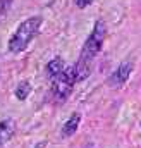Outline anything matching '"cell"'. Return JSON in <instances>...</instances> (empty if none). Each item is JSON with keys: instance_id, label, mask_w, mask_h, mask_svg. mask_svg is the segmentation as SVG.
<instances>
[{"instance_id": "cell-1", "label": "cell", "mask_w": 141, "mask_h": 148, "mask_svg": "<svg viewBox=\"0 0 141 148\" xmlns=\"http://www.w3.org/2000/svg\"><path fill=\"white\" fill-rule=\"evenodd\" d=\"M105 33H107L105 23H103V21H97L95 26H93L91 35H90L88 40L84 41V47H83V50H81V55H79L77 64L74 66V67H76V79H77V81H83V79H86V77L90 76L93 60H95V57L98 55V52H100L102 47H103Z\"/></svg>"}, {"instance_id": "cell-2", "label": "cell", "mask_w": 141, "mask_h": 148, "mask_svg": "<svg viewBox=\"0 0 141 148\" xmlns=\"http://www.w3.org/2000/svg\"><path fill=\"white\" fill-rule=\"evenodd\" d=\"M40 26H41V17H40V16H33V17L26 19L24 23H21L19 28L16 29L14 36L9 40V50H10L12 53L23 52V50L29 45V41L36 36Z\"/></svg>"}, {"instance_id": "cell-3", "label": "cell", "mask_w": 141, "mask_h": 148, "mask_svg": "<svg viewBox=\"0 0 141 148\" xmlns=\"http://www.w3.org/2000/svg\"><path fill=\"white\" fill-rule=\"evenodd\" d=\"M76 83H77V79H76V67L74 66L66 67L64 73L53 79V88H52L53 90V97L57 100H60V102L67 100L69 95L72 93V88H74Z\"/></svg>"}, {"instance_id": "cell-4", "label": "cell", "mask_w": 141, "mask_h": 148, "mask_svg": "<svg viewBox=\"0 0 141 148\" xmlns=\"http://www.w3.org/2000/svg\"><path fill=\"white\" fill-rule=\"evenodd\" d=\"M131 73H133V62H122L114 73L110 74V77L107 79V84L110 88H120L122 84H126V81L129 79Z\"/></svg>"}, {"instance_id": "cell-5", "label": "cell", "mask_w": 141, "mask_h": 148, "mask_svg": "<svg viewBox=\"0 0 141 148\" xmlns=\"http://www.w3.org/2000/svg\"><path fill=\"white\" fill-rule=\"evenodd\" d=\"M14 133H16V122L12 119H3L0 122V145H5L7 141H10Z\"/></svg>"}, {"instance_id": "cell-6", "label": "cell", "mask_w": 141, "mask_h": 148, "mask_svg": "<svg viewBox=\"0 0 141 148\" xmlns=\"http://www.w3.org/2000/svg\"><path fill=\"white\" fill-rule=\"evenodd\" d=\"M66 71V64H64V60L60 59V57H55V59H52L48 64H47V74L50 76V77H57V76H60V74Z\"/></svg>"}, {"instance_id": "cell-7", "label": "cell", "mask_w": 141, "mask_h": 148, "mask_svg": "<svg viewBox=\"0 0 141 148\" xmlns=\"http://www.w3.org/2000/svg\"><path fill=\"white\" fill-rule=\"evenodd\" d=\"M79 122H81V115H79V114H72L69 117V121H67V122L64 124V127H62V136H64V138L72 136V134L77 131Z\"/></svg>"}, {"instance_id": "cell-8", "label": "cell", "mask_w": 141, "mask_h": 148, "mask_svg": "<svg viewBox=\"0 0 141 148\" xmlns=\"http://www.w3.org/2000/svg\"><path fill=\"white\" fill-rule=\"evenodd\" d=\"M29 93H31V84H29L28 81L21 83V84L16 88V98H17V100H26V98L29 97Z\"/></svg>"}, {"instance_id": "cell-9", "label": "cell", "mask_w": 141, "mask_h": 148, "mask_svg": "<svg viewBox=\"0 0 141 148\" xmlns=\"http://www.w3.org/2000/svg\"><path fill=\"white\" fill-rule=\"evenodd\" d=\"M12 0H0V12H5L9 7H10Z\"/></svg>"}, {"instance_id": "cell-10", "label": "cell", "mask_w": 141, "mask_h": 148, "mask_svg": "<svg viewBox=\"0 0 141 148\" xmlns=\"http://www.w3.org/2000/svg\"><path fill=\"white\" fill-rule=\"evenodd\" d=\"M91 2H93V0H77V7L84 9V7H88V5H90Z\"/></svg>"}, {"instance_id": "cell-11", "label": "cell", "mask_w": 141, "mask_h": 148, "mask_svg": "<svg viewBox=\"0 0 141 148\" xmlns=\"http://www.w3.org/2000/svg\"><path fill=\"white\" fill-rule=\"evenodd\" d=\"M45 145H47V143H45V141H43V143H40V145H36L35 148H45Z\"/></svg>"}]
</instances>
